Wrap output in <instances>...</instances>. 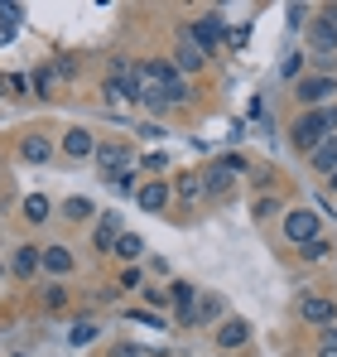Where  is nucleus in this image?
Masks as SVG:
<instances>
[{
    "mask_svg": "<svg viewBox=\"0 0 337 357\" xmlns=\"http://www.w3.org/2000/svg\"><path fill=\"white\" fill-rule=\"evenodd\" d=\"M328 135H337V107L328 102V107H313V112H304V116L289 126V140L304 150V155H313Z\"/></svg>",
    "mask_w": 337,
    "mask_h": 357,
    "instance_id": "1",
    "label": "nucleus"
},
{
    "mask_svg": "<svg viewBox=\"0 0 337 357\" xmlns=\"http://www.w3.org/2000/svg\"><path fill=\"white\" fill-rule=\"evenodd\" d=\"M246 169H251L246 155H222L217 165L203 169V198L207 203H222L226 193H231V183H236V174H246Z\"/></svg>",
    "mask_w": 337,
    "mask_h": 357,
    "instance_id": "2",
    "label": "nucleus"
},
{
    "mask_svg": "<svg viewBox=\"0 0 337 357\" xmlns=\"http://www.w3.org/2000/svg\"><path fill=\"white\" fill-rule=\"evenodd\" d=\"M328 97H337V77L308 73V77H299V82H294V102H299L304 112H313V107H328Z\"/></svg>",
    "mask_w": 337,
    "mask_h": 357,
    "instance_id": "3",
    "label": "nucleus"
},
{
    "mask_svg": "<svg viewBox=\"0 0 337 357\" xmlns=\"http://www.w3.org/2000/svg\"><path fill=\"white\" fill-rule=\"evenodd\" d=\"M284 237L308 246V241L323 237V218H318L313 208H289V213H284Z\"/></svg>",
    "mask_w": 337,
    "mask_h": 357,
    "instance_id": "4",
    "label": "nucleus"
},
{
    "mask_svg": "<svg viewBox=\"0 0 337 357\" xmlns=\"http://www.w3.org/2000/svg\"><path fill=\"white\" fill-rule=\"evenodd\" d=\"M183 34H188V39H193V44L203 49V54H212V49L222 44V34H226V20L217 15V10H207V15H198V20H193V24H188Z\"/></svg>",
    "mask_w": 337,
    "mask_h": 357,
    "instance_id": "5",
    "label": "nucleus"
},
{
    "mask_svg": "<svg viewBox=\"0 0 337 357\" xmlns=\"http://www.w3.org/2000/svg\"><path fill=\"white\" fill-rule=\"evenodd\" d=\"M130 160H135V150H130V145H120V140L97 145V169H102V178H107V183L125 174V169H130Z\"/></svg>",
    "mask_w": 337,
    "mask_h": 357,
    "instance_id": "6",
    "label": "nucleus"
},
{
    "mask_svg": "<svg viewBox=\"0 0 337 357\" xmlns=\"http://www.w3.org/2000/svg\"><path fill=\"white\" fill-rule=\"evenodd\" d=\"M294 309H299V319H304L308 328H328V324H337V319H333L337 309H333V299H328V295H304Z\"/></svg>",
    "mask_w": 337,
    "mask_h": 357,
    "instance_id": "7",
    "label": "nucleus"
},
{
    "mask_svg": "<svg viewBox=\"0 0 337 357\" xmlns=\"http://www.w3.org/2000/svg\"><path fill=\"white\" fill-rule=\"evenodd\" d=\"M212 338H217V353H241L251 343V324L246 319H222Z\"/></svg>",
    "mask_w": 337,
    "mask_h": 357,
    "instance_id": "8",
    "label": "nucleus"
},
{
    "mask_svg": "<svg viewBox=\"0 0 337 357\" xmlns=\"http://www.w3.org/2000/svg\"><path fill=\"white\" fill-rule=\"evenodd\" d=\"M120 213H102V222H97V232H92V251L97 256H116V241H120Z\"/></svg>",
    "mask_w": 337,
    "mask_h": 357,
    "instance_id": "9",
    "label": "nucleus"
},
{
    "mask_svg": "<svg viewBox=\"0 0 337 357\" xmlns=\"http://www.w3.org/2000/svg\"><path fill=\"white\" fill-rule=\"evenodd\" d=\"M226 319V299L217 295V290H207V295L193 304V314H188V328L198 324V328H207V324H222Z\"/></svg>",
    "mask_w": 337,
    "mask_h": 357,
    "instance_id": "10",
    "label": "nucleus"
},
{
    "mask_svg": "<svg viewBox=\"0 0 337 357\" xmlns=\"http://www.w3.org/2000/svg\"><path fill=\"white\" fill-rule=\"evenodd\" d=\"M173 68H178L183 77H188V73H203V68H207V54H203L188 34H178V44H173Z\"/></svg>",
    "mask_w": 337,
    "mask_h": 357,
    "instance_id": "11",
    "label": "nucleus"
},
{
    "mask_svg": "<svg viewBox=\"0 0 337 357\" xmlns=\"http://www.w3.org/2000/svg\"><path fill=\"white\" fill-rule=\"evenodd\" d=\"M308 49H313V59H337V29L323 24L318 15H313V24H308Z\"/></svg>",
    "mask_w": 337,
    "mask_h": 357,
    "instance_id": "12",
    "label": "nucleus"
},
{
    "mask_svg": "<svg viewBox=\"0 0 337 357\" xmlns=\"http://www.w3.org/2000/svg\"><path fill=\"white\" fill-rule=\"evenodd\" d=\"M63 155H68V160H92V155H97V135H92L87 126H72V130L63 135Z\"/></svg>",
    "mask_w": 337,
    "mask_h": 357,
    "instance_id": "13",
    "label": "nucleus"
},
{
    "mask_svg": "<svg viewBox=\"0 0 337 357\" xmlns=\"http://www.w3.org/2000/svg\"><path fill=\"white\" fill-rule=\"evenodd\" d=\"M44 271H49L54 280H63V275H72V271H77V256H72V246H63V241H54V246H44Z\"/></svg>",
    "mask_w": 337,
    "mask_h": 357,
    "instance_id": "14",
    "label": "nucleus"
},
{
    "mask_svg": "<svg viewBox=\"0 0 337 357\" xmlns=\"http://www.w3.org/2000/svg\"><path fill=\"white\" fill-rule=\"evenodd\" d=\"M19 160H29V165H49V160H54V140L39 135V130L19 135Z\"/></svg>",
    "mask_w": 337,
    "mask_h": 357,
    "instance_id": "15",
    "label": "nucleus"
},
{
    "mask_svg": "<svg viewBox=\"0 0 337 357\" xmlns=\"http://www.w3.org/2000/svg\"><path fill=\"white\" fill-rule=\"evenodd\" d=\"M135 203H140L145 213H164V208H168V183H164V178L140 183V188H135Z\"/></svg>",
    "mask_w": 337,
    "mask_h": 357,
    "instance_id": "16",
    "label": "nucleus"
},
{
    "mask_svg": "<svg viewBox=\"0 0 337 357\" xmlns=\"http://www.w3.org/2000/svg\"><path fill=\"white\" fill-rule=\"evenodd\" d=\"M10 271H15V275H34V271H44V246H34V241L15 246V256H10Z\"/></svg>",
    "mask_w": 337,
    "mask_h": 357,
    "instance_id": "17",
    "label": "nucleus"
},
{
    "mask_svg": "<svg viewBox=\"0 0 337 357\" xmlns=\"http://www.w3.org/2000/svg\"><path fill=\"white\" fill-rule=\"evenodd\" d=\"M308 160H313V174H333V169H337V135H328Z\"/></svg>",
    "mask_w": 337,
    "mask_h": 357,
    "instance_id": "18",
    "label": "nucleus"
},
{
    "mask_svg": "<svg viewBox=\"0 0 337 357\" xmlns=\"http://www.w3.org/2000/svg\"><path fill=\"white\" fill-rule=\"evenodd\" d=\"M49 218H54V203H49L44 193H29V198H24V222L39 227V222H49Z\"/></svg>",
    "mask_w": 337,
    "mask_h": 357,
    "instance_id": "19",
    "label": "nucleus"
},
{
    "mask_svg": "<svg viewBox=\"0 0 337 357\" xmlns=\"http://www.w3.org/2000/svg\"><path fill=\"white\" fill-rule=\"evenodd\" d=\"M116 256H120L125 266H130V261H140V256H145V237H140V232H120V241H116Z\"/></svg>",
    "mask_w": 337,
    "mask_h": 357,
    "instance_id": "20",
    "label": "nucleus"
},
{
    "mask_svg": "<svg viewBox=\"0 0 337 357\" xmlns=\"http://www.w3.org/2000/svg\"><path fill=\"white\" fill-rule=\"evenodd\" d=\"M63 218H68V222H92V218H97V203H92V198H68V203H63Z\"/></svg>",
    "mask_w": 337,
    "mask_h": 357,
    "instance_id": "21",
    "label": "nucleus"
},
{
    "mask_svg": "<svg viewBox=\"0 0 337 357\" xmlns=\"http://www.w3.org/2000/svg\"><path fill=\"white\" fill-rule=\"evenodd\" d=\"M173 193H178L183 203H198V198H203V174H178Z\"/></svg>",
    "mask_w": 337,
    "mask_h": 357,
    "instance_id": "22",
    "label": "nucleus"
},
{
    "mask_svg": "<svg viewBox=\"0 0 337 357\" xmlns=\"http://www.w3.org/2000/svg\"><path fill=\"white\" fill-rule=\"evenodd\" d=\"M102 102H140V97H135V87H125V82H116V77H107V82H102Z\"/></svg>",
    "mask_w": 337,
    "mask_h": 357,
    "instance_id": "23",
    "label": "nucleus"
},
{
    "mask_svg": "<svg viewBox=\"0 0 337 357\" xmlns=\"http://www.w3.org/2000/svg\"><path fill=\"white\" fill-rule=\"evenodd\" d=\"M68 343H72V348H87V343H97V324L77 319V324H72V333H68Z\"/></svg>",
    "mask_w": 337,
    "mask_h": 357,
    "instance_id": "24",
    "label": "nucleus"
},
{
    "mask_svg": "<svg viewBox=\"0 0 337 357\" xmlns=\"http://www.w3.org/2000/svg\"><path fill=\"white\" fill-rule=\"evenodd\" d=\"M299 256H304V261H328V256H333V241L318 237V241H308V246H299Z\"/></svg>",
    "mask_w": 337,
    "mask_h": 357,
    "instance_id": "25",
    "label": "nucleus"
},
{
    "mask_svg": "<svg viewBox=\"0 0 337 357\" xmlns=\"http://www.w3.org/2000/svg\"><path fill=\"white\" fill-rule=\"evenodd\" d=\"M63 304H68V290H63V285H44V309H63Z\"/></svg>",
    "mask_w": 337,
    "mask_h": 357,
    "instance_id": "26",
    "label": "nucleus"
},
{
    "mask_svg": "<svg viewBox=\"0 0 337 357\" xmlns=\"http://www.w3.org/2000/svg\"><path fill=\"white\" fill-rule=\"evenodd\" d=\"M34 87H39V97H49V87H54V68H34Z\"/></svg>",
    "mask_w": 337,
    "mask_h": 357,
    "instance_id": "27",
    "label": "nucleus"
},
{
    "mask_svg": "<svg viewBox=\"0 0 337 357\" xmlns=\"http://www.w3.org/2000/svg\"><path fill=\"white\" fill-rule=\"evenodd\" d=\"M275 213H280V198H270V193L256 198V218H275Z\"/></svg>",
    "mask_w": 337,
    "mask_h": 357,
    "instance_id": "28",
    "label": "nucleus"
},
{
    "mask_svg": "<svg viewBox=\"0 0 337 357\" xmlns=\"http://www.w3.org/2000/svg\"><path fill=\"white\" fill-rule=\"evenodd\" d=\"M145 304L164 314V309H168V304H173V299H168V290H145Z\"/></svg>",
    "mask_w": 337,
    "mask_h": 357,
    "instance_id": "29",
    "label": "nucleus"
},
{
    "mask_svg": "<svg viewBox=\"0 0 337 357\" xmlns=\"http://www.w3.org/2000/svg\"><path fill=\"white\" fill-rule=\"evenodd\" d=\"M140 165H145V169H150V174H164V169H168L164 150H155V155H145V160H140Z\"/></svg>",
    "mask_w": 337,
    "mask_h": 357,
    "instance_id": "30",
    "label": "nucleus"
},
{
    "mask_svg": "<svg viewBox=\"0 0 337 357\" xmlns=\"http://www.w3.org/2000/svg\"><path fill=\"white\" fill-rule=\"evenodd\" d=\"M111 188H116V193H135V174L125 169V174H120V178H111Z\"/></svg>",
    "mask_w": 337,
    "mask_h": 357,
    "instance_id": "31",
    "label": "nucleus"
},
{
    "mask_svg": "<svg viewBox=\"0 0 337 357\" xmlns=\"http://www.w3.org/2000/svg\"><path fill=\"white\" fill-rule=\"evenodd\" d=\"M299 68H304V54H294V59H284V77H299Z\"/></svg>",
    "mask_w": 337,
    "mask_h": 357,
    "instance_id": "32",
    "label": "nucleus"
},
{
    "mask_svg": "<svg viewBox=\"0 0 337 357\" xmlns=\"http://www.w3.org/2000/svg\"><path fill=\"white\" fill-rule=\"evenodd\" d=\"M135 285H140V271H135V266H130V271H125V275H120V290H135Z\"/></svg>",
    "mask_w": 337,
    "mask_h": 357,
    "instance_id": "33",
    "label": "nucleus"
},
{
    "mask_svg": "<svg viewBox=\"0 0 337 357\" xmlns=\"http://www.w3.org/2000/svg\"><path fill=\"white\" fill-rule=\"evenodd\" d=\"M318 20H323V24H333V29H337V5H323V10H318Z\"/></svg>",
    "mask_w": 337,
    "mask_h": 357,
    "instance_id": "34",
    "label": "nucleus"
},
{
    "mask_svg": "<svg viewBox=\"0 0 337 357\" xmlns=\"http://www.w3.org/2000/svg\"><path fill=\"white\" fill-rule=\"evenodd\" d=\"M318 333H323V343H328V348H337V324H328V328H318Z\"/></svg>",
    "mask_w": 337,
    "mask_h": 357,
    "instance_id": "35",
    "label": "nucleus"
},
{
    "mask_svg": "<svg viewBox=\"0 0 337 357\" xmlns=\"http://www.w3.org/2000/svg\"><path fill=\"white\" fill-rule=\"evenodd\" d=\"M313 357H337V348H328V343H318V353Z\"/></svg>",
    "mask_w": 337,
    "mask_h": 357,
    "instance_id": "36",
    "label": "nucleus"
},
{
    "mask_svg": "<svg viewBox=\"0 0 337 357\" xmlns=\"http://www.w3.org/2000/svg\"><path fill=\"white\" fill-rule=\"evenodd\" d=\"M328 188H333V193H337V169H333V174H328Z\"/></svg>",
    "mask_w": 337,
    "mask_h": 357,
    "instance_id": "37",
    "label": "nucleus"
},
{
    "mask_svg": "<svg viewBox=\"0 0 337 357\" xmlns=\"http://www.w3.org/2000/svg\"><path fill=\"white\" fill-rule=\"evenodd\" d=\"M217 357H236V353H217Z\"/></svg>",
    "mask_w": 337,
    "mask_h": 357,
    "instance_id": "38",
    "label": "nucleus"
},
{
    "mask_svg": "<svg viewBox=\"0 0 337 357\" xmlns=\"http://www.w3.org/2000/svg\"><path fill=\"white\" fill-rule=\"evenodd\" d=\"M333 251H337V246H333Z\"/></svg>",
    "mask_w": 337,
    "mask_h": 357,
    "instance_id": "39",
    "label": "nucleus"
}]
</instances>
